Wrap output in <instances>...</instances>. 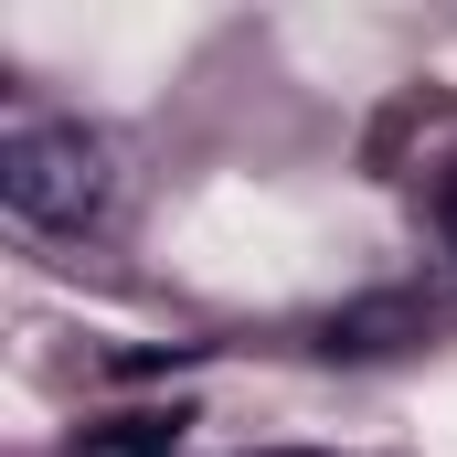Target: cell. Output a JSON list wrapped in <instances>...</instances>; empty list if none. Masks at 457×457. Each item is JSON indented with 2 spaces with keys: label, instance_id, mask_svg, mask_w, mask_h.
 I'll list each match as a JSON object with an SVG mask.
<instances>
[{
  "label": "cell",
  "instance_id": "3957f363",
  "mask_svg": "<svg viewBox=\"0 0 457 457\" xmlns=\"http://www.w3.org/2000/svg\"><path fill=\"white\" fill-rule=\"evenodd\" d=\"M181 436H192V415H181V404H149V415H117V426H96L86 447H96V457H181Z\"/></svg>",
  "mask_w": 457,
  "mask_h": 457
},
{
  "label": "cell",
  "instance_id": "6da1fadb",
  "mask_svg": "<svg viewBox=\"0 0 457 457\" xmlns=\"http://www.w3.org/2000/svg\"><path fill=\"white\" fill-rule=\"evenodd\" d=\"M107 192H117V160H107L96 128H75V117H21V128L0 138V203H11L21 224L75 234V224L107 213Z\"/></svg>",
  "mask_w": 457,
  "mask_h": 457
},
{
  "label": "cell",
  "instance_id": "7a4b0ae2",
  "mask_svg": "<svg viewBox=\"0 0 457 457\" xmlns=\"http://www.w3.org/2000/svg\"><path fill=\"white\" fill-rule=\"evenodd\" d=\"M426 330H436L426 298H351L341 320L320 330V351H404V341H426Z\"/></svg>",
  "mask_w": 457,
  "mask_h": 457
},
{
  "label": "cell",
  "instance_id": "5b68a950",
  "mask_svg": "<svg viewBox=\"0 0 457 457\" xmlns=\"http://www.w3.org/2000/svg\"><path fill=\"white\" fill-rule=\"evenodd\" d=\"M447 245H457V181H447Z\"/></svg>",
  "mask_w": 457,
  "mask_h": 457
},
{
  "label": "cell",
  "instance_id": "277c9868",
  "mask_svg": "<svg viewBox=\"0 0 457 457\" xmlns=\"http://www.w3.org/2000/svg\"><path fill=\"white\" fill-rule=\"evenodd\" d=\"M255 457H330V447H255Z\"/></svg>",
  "mask_w": 457,
  "mask_h": 457
}]
</instances>
